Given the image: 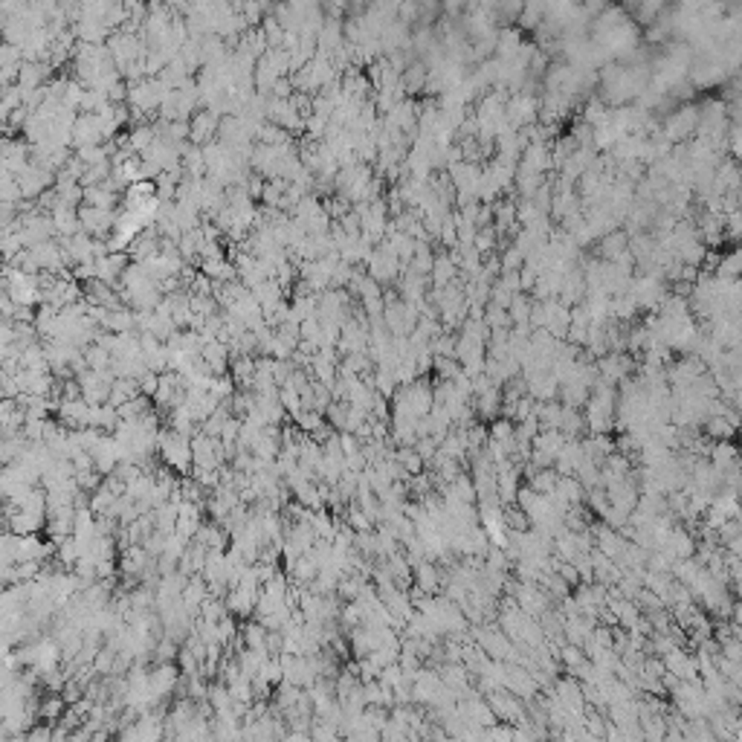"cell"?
<instances>
[{"instance_id": "1", "label": "cell", "mask_w": 742, "mask_h": 742, "mask_svg": "<svg viewBox=\"0 0 742 742\" xmlns=\"http://www.w3.org/2000/svg\"><path fill=\"white\" fill-rule=\"evenodd\" d=\"M157 453L163 464L177 476H191V438L174 432L171 426H160L157 432Z\"/></svg>"}, {"instance_id": "2", "label": "cell", "mask_w": 742, "mask_h": 742, "mask_svg": "<svg viewBox=\"0 0 742 742\" xmlns=\"http://www.w3.org/2000/svg\"><path fill=\"white\" fill-rule=\"evenodd\" d=\"M293 421H296V426L302 429L305 435H322L328 429L322 412H317V409H302L299 415H293Z\"/></svg>"}, {"instance_id": "5", "label": "cell", "mask_w": 742, "mask_h": 742, "mask_svg": "<svg viewBox=\"0 0 742 742\" xmlns=\"http://www.w3.org/2000/svg\"><path fill=\"white\" fill-rule=\"evenodd\" d=\"M24 736L32 742H47V739H52V728H50V722L47 725H32V728H27Z\"/></svg>"}, {"instance_id": "4", "label": "cell", "mask_w": 742, "mask_h": 742, "mask_svg": "<svg viewBox=\"0 0 742 742\" xmlns=\"http://www.w3.org/2000/svg\"><path fill=\"white\" fill-rule=\"evenodd\" d=\"M67 711V701L61 696H47L41 705H38V719H44V722H58L64 716Z\"/></svg>"}, {"instance_id": "3", "label": "cell", "mask_w": 742, "mask_h": 742, "mask_svg": "<svg viewBox=\"0 0 742 742\" xmlns=\"http://www.w3.org/2000/svg\"><path fill=\"white\" fill-rule=\"evenodd\" d=\"M214 128H218V113H198V119H194V125L189 131L194 136V143H206L214 133Z\"/></svg>"}]
</instances>
